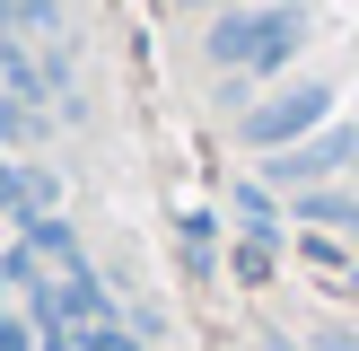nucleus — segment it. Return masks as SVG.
<instances>
[{
    "label": "nucleus",
    "instance_id": "f257e3e1",
    "mask_svg": "<svg viewBox=\"0 0 359 351\" xmlns=\"http://www.w3.org/2000/svg\"><path fill=\"white\" fill-rule=\"evenodd\" d=\"M298 44H307V9H298V0H263V9L210 18V62H219V70H255V79H272Z\"/></svg>",
    "mask_w": 359,
    "mask_h": 351
},
{
    "label": "nucleus",
    "instance_id": "f03ea898",
    "mask_svg": "<svg viewBox=\"0 0 359 351\" xmlns=\"http://www.w3.org/2000/svg\"><path fill=\"white\" fill-rule=\"evenodd\" d=\"M325 114H333V79H298L280 97H263L237 132H245V150H298V140L325 132Z\"/></svg>",
    "mask_w": 359,
    "mask_h": 351
},
{
    "label": "nucleus",
    "instance_id": "7ed1b4c3",
    "mask_svg": "<svg viewBox=\"0 0 359 351\" xmlns=\"http://www.w3.org/2000/svg\"><path fill=\"white\" fill-rule=\"evenodd\" d=\"M351 167H359V123H333L298 150H272V176H290V185H325V176H351Z\"/></svg>",
    "mask_w": 359,
    "mask_h": 351
},
{
    "label": "nucleus",
    "instance_id": "20e7f679",
    "mask_svg": "<svg viewBox=\"0 0 359 351\" xmlns=\"http://www.w3.org/2000/svg\"><path fill=\"white\" fill-rule=\"evenodd\" d=\"M298 220H316V228H351V237H359V193H298Z\"/></svg>",
    "mask_w": 359,
    "mask_h": 351
},
{
    "label": "nucleus",
    "instance_id": "39448f33",
    "mask_svg": "<svg viewBox=\"0 0 359 351\" xmlns=\"http://www.w3.org/2000/svg\"><path fill=\"white\" fill-rule=\"evenodd\" d=\"M237 220H245V237H263V246H272V193H263V185H237Z\"/></svg>",
    "mask_w": 359,
    "mask_h": 351
},
{
    "label": "nucleus",
    "instance_id": "423d86ee",
    "mask_svg": "<svg viewBox=\"0 0 359 351\" xmlns=\"http://www.w3.org/2000/svg\"><path fill=\"white\" fill-rule=\"evenodd\" d=\"M0 351H44V343H35V316H9V307H0Z\"/></svg>",
    "mask_w": 359,
    "mask_h": 351
},
{
    "label": "nucleus",
    "instance_id": "0eeeda50",
    "mask_svg": "<svg viewBox=\"0 0 359 351\" xmlns=\"http://www.w3.org/2000/svg\"><path fill=\"white\" fill-rule=\"evenodd\" d=\"M263 351H298V343H290V333H263Z\"/></svg>",
    "mask_w": 359,
    "mask_h": 351
}]
</instances>
